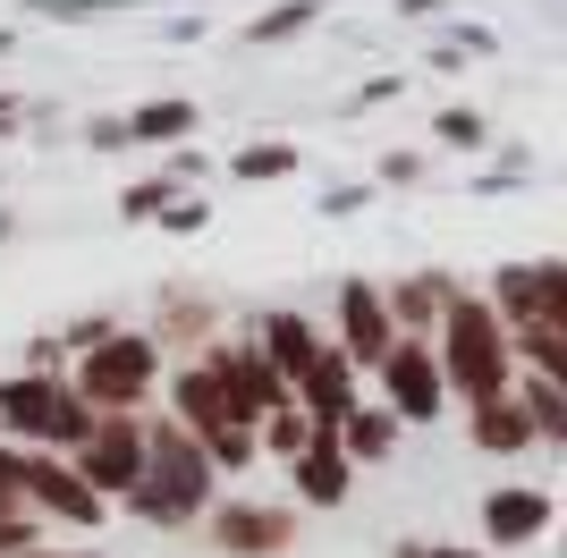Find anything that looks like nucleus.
<instances>
[{
    "mask_svg": "<svg viewBox=\"0 0 567 558\" xmlns=\"http://www.w3.org/2000/svg\"><path fill=\"white\" fill-rule=\"evenodd\" d=\"M127 118V144H144V153H169V144H195V127H204V111H195L187 93H153V102H136Z\"/></svg>",
    "mask_w": 567,
    "mask_h": 558,
    "instance_id": "obj_17",
    "label": "nucleus"
},
{
    "mask_svg": "<svg viewBox=\"0 0 567 558\" xmlns=\"http://www.w3.org/2000/svg\"><path fill=\"white\" fill-rule=\"evenodd\" d=\"M466 432H474V448H483V457H517V448H534V432H525V415H517V397H474V406H466Z\"/></svg>",
    "mask_w": 567,
    "mask_h": 558,
    "instance_id": "obj_20",
    "label": "nucleus"
},
{
    "mask_svg": "<svg viewBox=\"0 0 567 558\" xmlns=\"http://www.w3.org/2000/svg\"><path fill=\"white\" fill-rule=\"evenodd\" d=\"M288 483H297V499H288V508H348L355 465H348V448H339V432H322V423H313V441L288 457Z\"/></svg>",
    "mask_w": 567,
    "mask_h": 558,
    "instance_id": "obj_14",
    "label": "nucleus"
},
{
    "mask_svg": "<svg viewBox=\"0 0 567 558\" xmlns=\"http://www.w3.org/2000/svg\"><path fill=\"white\" fill-rule=\"evenodd\" d=\"M213 499H220V474L204 465V448L153 406V415H144V474L127 483L118 508L136 516V525H153V534H178V525H204Z\"/></svg>",
    "mask_w": 567,
    "mask_h": 558,
    "instance_id": "obj_1",
    "label": "nucleus"
},
{
    "mask_svg": "<svg viewBox=\"0 0 567 558\" xmlns=\"http://www.w3.org/2000/svg\"><path fill=\"white\" fill-rule=\"evenodd\" d=\"M450 0H399V18H441Z\"/></svg>",
    "mask_w": 567,
    "mask_h": 558,
    "instance_id": "obj_39",
    "label": "nucleus"
},
{
    "mask_svg": "<svg viewBox=\"0 0 567 558\" xmlns=\"http://www.w3.org/2000/svg\"><path fill=\"white\" fill-rule=\"evenodd\" d=\"M339 448H348V465H390L399 457V415L373 406V397H355L348 415H339Z\"/></svg>",
    "mask_w": 567,
    "mask_h": 558,
    "instance_id": "obj_19",
    "label": "nucleus"
},
{
    "mask_svg": "<svg viewBox=\"0 0 567 558\" xmlns=\"http://www.w3.org/2000/svg\"><path fill=\"white\" fill-rule=\"evenodd\" d=\"M18 118H25V102H18V93H0V136H18Z\"/></svg>",
    "mask_w": 567,
    "mask_h": 558,
    "instance_id": "obj_38",
    "label": "nucleus"
},
{
    "mask_svg": "<svg viewBox=\"0 0 567 558\" xmlns=\"http://www.w3.org/2000/svg\"><path fill=\"white\" fill-rule=\"evenodd\" d=\"M25 558H102V550H51V541H43V550H25Z\"/></svg>",
    "mask_w": 567,
    "mask_h": 558,
    "instance_id": "obj_40",
    "label": "nucleus"
},
{
    "mask_svg": "<svg viewBox=\"0 0 567 558\" xmlns=\"http://www.w3.org/2000/svg\"><path fill=\"white\" fill-rule=\"evenodd\" d=\"M136 0H25V18H51V25H85V18H118Z\"/></svg>",
    "mask_w": 567,
    "mask_h": 558,
    "instance_id": "obj_27",
    "label": "nucleus"
},
{
    "mask_svg": "<svg viewBox=\"0 0 567 558\" xmlns=\"http://www.w3.org/2000/svg\"><path fill=\"white\" fill-rule=\"evenodd\" d=\"M204 169H213V162H204L195 144H169V153H162V178H169V186H187V195H195V178H204Z\"/></svg>",
    "mask_w": 567,
    "mask_h": 558,
    "instance_id": "obj_32",
    "label": "nucleus"
},
{
    "mask_svg": "<svg viewBox=\"0 0 567 558\" xmlns=\"http://www.w3.org/2000/svg\"><path fill=\"white\" fill-rule=\"evenodd\" d=\"M111 330H118V313H76L69 330H51V348H60V364H69V355L102 348V339H111Z\"/></svg>",
    "mask_w": 567,
    "mask_h": 558,
    "instance_id": "obj_28",
    "label": "nucleus"
},
{
    "mask_svg": "<svg viewBox=\"0 0 567 558\" xmlns=\"http://www.w3.org/2000/svg\"><path fill=\"white\" fill-rule=\"evenodd\" d=\"M169 195H187V186H169L162 169H153V178H127V186H118V220H153Z\"/></svg>",
    "mask_w": 567,
    "mask_h": 558,
    "instance_id": "obj_26",
    "label": "nucleus"
},
{
    "mask_svg": "<svg viewBox=\"0 0 567 558\" xmlns=\"http://www.w3.org/2000/svg\"><path fill=\"white\" fill-rule=\"evenodd\" d=\"M297 169H306V153H297V144H237V153H229V178H246V186L297 178Z\"/></svg>",
    "mask_w": 567,
    "mask_h": 558,
    "instance_id": "obj_22",
    "label": "nucleus"
},
{
    "mask_svg": "<svg viewBox=\"0 0 567 558\" xmlns=\"http://www.w3.org/2000/svg\"><path fill=\"white\" fill-rule=\"evenodd\" d=\"M85 144H94V153H127V118H118V111H94V118H85Z\"/></svg>",
    "mask_w": 567,
    "mask_h": 558,
    "instance_id": "obj_33",
    "label": "nucleus"
},
{
    "mask_svg": "<svg viewBox=\"0 0 567 558\" xmlns=\"http://www.w3.org/2000/svg\"><path fill=\"white\" fill-rule=\"evenodd\" d=\"M322 339H331L355 372H373L381 355H390V339H399V330H390V304H381L373 279H339V304H331V330H322Z\"/></svg>",
    "mask_w": 567,
    "mask_h": 558,
    "instance_id": "obj_10",
    "label": "nucleus"
},
{
    "mask_svg": "<svg viewBox=\"0 0 567 558\" xmlns=\"http://www.w3.org/2000/svg\"><path fill=\"white\" fill-rule=\"evenodd\" d=\"M322 9H331V0H271V9H255V18L237 25V43H255V51L297 43V34H313V25H322Z\"/></svg>",
    "mask_w": 567,
    "mask_h": 558,
    "instance_id": "obj_21",
    "label": "nucleus"
},
{
    "mask_svg": "<svg viewBox=\"0 0 567 558\" xmlns=\"http://www.w3.org/2000/svg\"><path fill=\"white\" fill-rule=\"evenodd\" d=\"M424 69H432V76H457V69H466V51H457V43H432Z\"/></svg>",
    "mask_w": 567,
    "mask_h": 558,
    "instance_id": "obj_36",
    "label": "nucleus"
},
{
    "mask_svg": "<svg viewBox=\"0 0 567 558\" xmlns=\"http://www.w3.org/2000/svg\"><path fill=\"white\" fill-rule=\"evenodd\" d=\"M25 550H43V525L25 516L18 490H0V558H25Z\"/></svg>",
    "mask_w": 567,
    "mask_h": 558,
    "instance_id": "obj_25",
    "label": "nucleus"
},
{
    "mask_svg": "<svg viewBox=\"0 0 567 558\" xmlns=\"http://www.w3.org/2000/svg\"><path fill=\"white\" fill-rule=\"evenodd\" d=\"M85 432H94V406L69 390V372L18 364L0 381V441L9 448H51V457H69Z\"/></svg>",
    "mask_w": 567,
    "mask_h": 558,
    "instance_id": "obj_4",
    "label": "nucleus"
},
{
    "mask_svg": "<svg viewBox=\"0 0 567 558\" xmlns=\"http://www.w3.org/2000/svg\"><path fill=\"white\" fill-rule=\"evenodd\" d=\"M432 144H450V153H483V144H492V118L466 111V102H450V111H432Z\"/></svg>",
    "mask_w": 567,
    "mask_h": 558,
    "instance_id": "obj_24",
    "label": "nucleus"
},
{
    "mask_svg": "<svg viewBox=\"0 0 567 558\" xmlns=\"http://www.w3.org/2000/svg\"><path fill=\"white\" fill-rule=\"evenodd\" d=\"M229 390H237V415L262 423L271 406H288V381L255 355V339H229Z\"/></svg>",
    "mask_w": 567,
    "mask_h": 558,
    "instance_id": "obj_18",
    "label": "nucleus"
},
{
    "mask_svg": "<svg viewBox=\"0 0 567 558\" xmlns=\"http://www.w3.org/2000/svg\"><path fill=\"white\" fill-rule=\"evenodd\" d=\"M306 441H313V423L297 415V406H271V415L255 423V448H262V465H288Z\"/></svg>",
    "mask_w": 567,
    "mask_h": 558,
    "instance_id": "obj_23",
    "label": "nucleus"
},
{
    "mask_svg": "<svg viewBox=\"0 0 567 558\" xmlns=\"http://www.w3.org/2000/svg\"><path fill=\"white\" fill-rule=\"evenodd\" d=\"M144 415H153V406H144ZM144 415H94V432L69 448V474L94 490V499H111V508L144 474Z\"/></svg>",
    "mask_w": 567,
    "mask_h": 558,
    "instance_id": "obj_5",
    "label": "nucleus"
},
{
    "mask_svg": "<svg viewBox=\"0 0 567 558\" xmlns=\"http://www.w3.org/2000/svg\"><path fill=\"white\" fill-rule=\"evenodd\" d=\"M60 372H69V390L85 397L94 415H144V406H162V348L127 322H118L102 348L69 355Z\"/></svg>",
    "mask_w": 567,
    "mask_h": 558,
    "instance_id": "obj_3",
    "label": "nucleus"
},
{
    "mask_svg": "<svg viewBox=\"0 0 567 558\" xmlns=\"http://www.w3.org/2000/svg\"><path fill=\"white\" fill-rule=\"evenodd\" d=\"M18 499H25L34 525H76V534H102V516H111V499H94V490L69 474V457H51V448H25Z\"/></svg>",
    "mask_w": 567,
    "mask_h": 558,
    "instance_id": "obj_7",
    "label": "nucleus"
},
{
    "mask_svg": "<svg viewBox=\"0 0 567 558\" xmlns=\"http://www.w3.org/2000/svg\"><path fill=\"white\" fill-rule=\"evenodd\" d=\"M204 541L229 558H288L297 550V508L288 499H229L220 490L213 508H204Z\"/></svg>",
    "mask_w": 567,
    "mask_h": 558,
    "instance_id": "obj_6",
    "label": "nucleus"
},
{
    "mask_svg": "<svg viewBox=\"0 0 567 558\" xmlns=\"http://www.w3.org/2000/svg\"><path fill=\"white\" fill-rule=\"evenodd\" d=\"M246 339H255V355L280 372L288 390H297V372L322 355V322H313L306 304H271V313H255V322H246Z\"/></svg>",
    "mask_w": 567,
    "mask_h": 558,
    "instance_id": "obj_12",
    "label": "nucleus"
},
{
    "mask_svg": "<svg viewBox=\"0 0 567 558\" xmlns=\"http://www.w3.org/2000/svg\"><path fill=\"white\" fill-rule=\"evenodd\" d=\"M399 558H483V550H466V541H399Z\"/></svg>",
    "mask_w": 567,
    "mask_h": 558,
    "instance_id": "obj_34",
    "label": "nucleus"
},
{
    "mask_svg": "<svg viewBox=\"0 0 567 558\" xmlns=\"http://www.w3.org/2000/svg\"><path fill=\"white\" fill-rule=\"evenodd\" d=\"M424 178H432L424 153H381V169H373V186H424Z\"/></svg>",
    "mask_w": 567,
    "mask_h": 558,
    "instance_id": "obj_30",
    "label": "nucleus"
},
{
    "mask_svg": "<svg viewBox=\"0 0 567 558\" xmlns=\"http://www.w3.org/2000/svg\"><path fill=\"white\" fill-rule=\"evenodd\" d=\"M550 516H559V499L534 483H499L492 499H483V534L499 541V550H525V541H543L550 534Z\"/></svg>",
    "mask_w": 567,
    "mask_h": 558,
    "instance_id": "obj_15",
    "label": "nucleus"
},
{
    "mask_svg": "<svg viewBox=\"0 0 567 558\" xmlns=\"http://www.w3.org/2000/svg\"><path fill=\"white\" fill-rule=\"evenodd\" d=\"M399 85H406V76H364V85H355L348 102H355V111H364V102H390V93H399Z\"/></svg>",
    "mask_w": 567,
    "mask_h": 558,
    "instance_id": "obj_35",
    "label": "nucleus"
},
{
    "mask_svg": "<svg viewBox=\"0 0 567 558\" xmlns=\"http://www.w3.org/2000/svg\"><path fill=\"white\" fill-rule=\"evenodd\" d=\"M153 220H162L169 237H195V229H213V195H169Z\"/></svg>",
    "mask_w": 567,
    "mask_h": 558,
    "instance_id": "obj_29",
    "label": "nucleus"
},
{
    "mask_svg": "<svg viewBox=\"0 0 567 558\" xmlns=\"http://www.w3.org/2000/svg\"><path fill=\"white\" fill-rule=\"evenodd\" d=\"M364 204H373V178H348V186H331V195H322V220H355Z\"/></svg>",
    "mask_w": 567,
    "mask_h": 558,
    "instance_id": "obj_31",
    "label": "nucleus"
},
{
    "mask_svg": "<svg viewBox=\"0 0 567 558\" xmlns=\"http://www.w3.org/2000/svg\"><path fill=\"white\" fill-rule=\"evenodd\" d=\"M432 364H441V390H450L457 406L508 397V381H517V364H508V322L492 313L483 288H457L450 313L432 322Z\"/></svg>",
    "mask_w": 567,
    "mask_h": 558,
    "instance_id": "obj_2",
    "label": "nucleus"
},
{
    "mask_svg": "<svg viewBox=\"0 0 567 558\" xmlns=\"http://www.w3.org/2000/svg\"><path fill=\"white\" fill-rule=\"evenodd\" d=\"M483 297H492V313H499L508 330H534V322L567 330V262H559V255H534V262H499Z\"/></svg>",
    "mask_w": 567,
    "mask_h": 558,
    "instance_id": "obj_8",
    "label": "nucleus"
},
{
    "mask_svg": "<svg viewBox=\"0 0 567 558\" xmlns=\"http://www.w3.org/2000/svg\"><path fill=\"white\" fill-rule=\"evenodd\" d=\"M144 339H153L162 355H204L213 339H229V313H220V297H204V288H162Z\"/></svg>",
    "mask_w": 567,
    "mask_h": 558,
    "instance_id": "obj_11",
    "label": "nucleus"
},
{
    "mask_svg": "<svg viewBox=\"0 0 567 558\" xmlns=\"http://www.w3.org/2000/svg\"><path fill=\"white\" fill-rule=\"evenodd\" d=\"M355 397H364V372H355L348 355H339L331 339H322V355H313V364L297 372V390H288V406H297L306 423H322V432H339V415H348Z\"/></svg>",
    "mask_w": 567,
    "mask_h": 558,
    "instance_id": "obj_13",
    "label": "nucleus"
},
{
    "mask_svg": "<svg viewBox=\"0 0 567 558\" xmlns=\"http://www.w3.org/2000/svg\"><path fill=\"white\" fill-rule=\"evenodd\" d=\"M18 465H25V448H9V441H0V490H18Z\"/></svg>",
    "mask_w": 567,
    "mask_h": 558,
    "instance_id": "obj_37",
    "label": "nucleus"
},
{
    "mask_svg": "<svg viewBox=\"0 0 567 558\" xmlns=\"http://www.w3.org/2000/svg\"><path fill=\"white\" fill-rule=\"evenodd\" d=\"M373 381H381V397L373 406H390L399 415V432L406 423H441V406H450V390H441V364H432V339H390V355L373 364Z\"/></svg>",
    "mask_w": 567,
    "mask_h": 558,
    "instance_id": "obj_9",
    "label": "nucleus"
},
{
    "mask_svg": "<svg viewBox=\"0 0 567 558\" xmlns=\"http://www.w3.org/2000/svg\"><path fill=\"white\" fill-rule=\"evenodd\" d=\"M466 288L457 271H406L381 288V304H390V330H406V339H432V322L450 313V297Z\"/></svg>",
    "mask_w": 567,
    "mask_h": 558,
    "instance_id": "obj_16",
    "label": "nucleus"
}]
</instances>
